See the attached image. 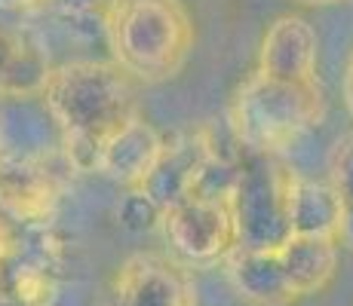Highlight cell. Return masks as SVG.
Returning a JSON list of instances; mask_svg holds the SVG:
<instances>
[{"label":"cell","mask_w":353,"mask_h":306,"mask_svg":"<svg viewBox=\"0 0 353 306\" xmlns=\"http://www.w3.org/2000/svg\"><path fill=\"white\" fill-rule=\"evenodd\" d=\"M101 31L111 61L135 83L179 77L194 50V22L181 0H105Z\"/></svg>","instance_id":"obj_2"},{"label":"cell","mask_w":353,"mask_h":306,"mask_svg":"<svg viewBox=\"0 0 353 306\" xmlns=\"http://www.w3.org/2000/svg\"><path fill=\"white\" fill-rule=\"evenodd\" d=\"M289 178L292 168L283 166L276 153H255L240 147L234 187H230L236 248H280L292 236Z\"/></svg>","instance_id":"obj_4"},{"label":"cell","mask_w":353,"mask_h":306,"mask_svg":"<svg viewBox=\"0 0 353 306\" xmlns=\"http://www.w3.org/2000/svg\"><path fill=\"white\" fill-rule=\"evenodd\" d=\"M289 223H292V236H335L338 208L329 184L292 172Z\"/></svg>","instance_id":"obj_12"},{"label":"cell","mask_w":353,"mask_h":306,"mask_svg":"<svg viewBox=\"0 0 353 306\" xmlns=\"http://www.w3.org/2000/svg\"><path fill=\"white\" fill-rule=\"evenodd\" d=\"M6 3L19 6V10H28V6H43V3H50V0H6Z\"/></svg>","instance_id":"obj_16"},{"label":"cell","mask_w":353,"mask_h":306,"mask_svg":"<svg viewBox=\"0 0 353 306\" xmlns=\"http://www.w3.org/2000/svg\"><path fill=\"white\" fill-rule=\"evenodd\" d=\"M325 117L323 83H286L252 71L234 95L230 132L255 153H280Z\"/></svg>","instance_id":"obj_3"},{"label":"cell","mask_w":353,"mask_h":306,"mask_svg":"<svg viewBox=\"0 0 353 306\" xmlns=\"http://www.w3.org/2000/svg\"><path fill=\"white\" fill-rule=\"evenodd\" d=\"M344 105H347V111L353 117V56L347 61V74H344Z\"/></svg>","instance_id":"obj_15"},{"label":"cell","mask_w":353,"mask_h":306,"mask_svg":"<svg viewBox=\"0 0 353 306\" xmlns=\"http://www.w3.org/2000/svg\"><path fill=\"white\" fill-rule=\"evenodd\" d=\"M135 80L114 61H65L40 92L74 168L96 172L105 144L139 117Z\"/></svg>","instance_id":"obj_1"},{"label":"cell","mask_w":353,"mask_h":306,"mask_svg":"<svg viewBox=\"0 0 353 306\" xmlns=\"http://www.w3.org/2000/svg\"><path fill=\"white\" fill-rule=\"evenodd\" d=\"M160 227L172 251L188 263L225 261L228 251L236 245L230 193L188 190L179 202L163 212Z\"/></svg>","instance_id":"obj_5"},{"label":"cell","mask_w":353,"mask_h":306,"mask_svg":"<svg viewBox=\"0 0 353 306\" xmlns=\"http://www.w3.org/2000/svg\"><path fill=\"white\" fill-rule=\"evenodd\" d=\"M276 254H280L292 294H295V300H301V297L323 291L332 282L341 245L335 236H289L276 248Z\"/></svg>","instance_id":"obj_10"},{"label":"cell","mask_w":353,"mask_h":306,"mask_svg":"<svg viewBox=\"0 0 353 306\" xmlns=\"http://www.w3.org/2000/svg\"><path fill=\"white\" fill-rule=\"evenodd\" d=\"M225 276L230 288L252 306H289L295 303L286 273L276 248L252 251V248H230L225 261Z\"/></svg>","instance_id":"obj_8"},{"label":"cell","mask_w":353,"mask_h":306,"mask_svg":"<svg viewBox=\"0 0 353 306\" xmlns=\"http://www.w3.org/2000/svg\"><path fill=\"white\" fill-rule=\"evenodd\" d=\"M50 71V58L31 34L0 22V98L40 95Z\"/></svg>","instance_id":"obj_11"},{"label":"cell","mask_w":353,"mask_h":306,"mask_svg":"<svg viewBox=\"0 0 353 306\" xmlns=\"http://www.w3.org/2000/svg\"><path fill=\"white\" fill-rule=\"evenodd\" d=\"M329 184L338 208L335 239L344 251L353 254V129L344 132L329 151Z\"/></svg>","instance_id":"obj_13"},{"label":"cell","mask_w":353,"mask_h":306,"mask_svg":"<svg viewBox=\"0 0 353 306\" xmlns=\"http://www.w3.org/2000/svg\"><path fill=\"white\" fill-rule=\"evenodd\" d=\"M258 74L286 83H320V40L307 19L276 16L258 50Z\"/></svg>","instance_id":"obj_7"},{"label":"cell","mask_w":353,"mask_h":306,"mask_svg":"<svg viewBox=\"0 0 353 306\" xmlns=\"http://www.w3.org/2000/svg\"><path fill=\"white\" fill-rule=\"evenodd\" d=\"M108 306H194V285L179 261L141 251L114 273Z\"/></svg>","instance_id":"obj_6"},{"label":"cell","mask_w":353,"mask_h":306,"mask_svg":"<svg viewBox=\"0 0 353 306\" xmlns=\"http://www.w3.org/2000/svg\"><path fill=\"white\" fill-rule=\"evenodd\" d=\"M163 144H166V141L160 138V132L151 122H145L141 117H132L108 141L105 151L99 153L96 172H101L105 178H111L117 184H126L129 190L141 187V181L157 166Z\"/></svg>","instance_id":"obj_9"},{"label":"cell","mask_w":353,"mask_h":306,"mask_svg":"<svg viewBox=\"0 0 353 306\" xmlns=\"http://www.w3.org/2000/svg\"><path fill=\"white\" fill-rule=\"evenodd\" d=\"M117 217H120V223H123L126 230H132V233H145V230H154L160 223V206L151 199V196L145 193V190H139V187H132L126 193V199L120 202V208H117Z\"/></svg>","instance_id":"obj_14"},{"label":"cell","mask_w":353,"mask_h":306,"mask_svg":"<svg viewBox=\"0 0 353 306\" xmlns=\"http://www.w3.org/2000/svg\"><path fill=\"white\" fill-rule=\"evenodd\" d=\"M301 3H307V6H329V3H338V0H301Z\"/></svg>","instance_id":"obj_17"}]
</instances>
